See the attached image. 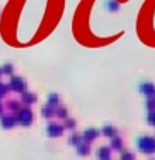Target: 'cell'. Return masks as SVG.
I'll list each match as a JSON object with an SVG mask.
<instances>
[{
  "instance_id": "1",
  "label": "cell",
  "mask_w": 155,
  "mask_h": 160,
  "mask_svg": "<svg viewBox=\"0 0 155 160\" xmlns=\"http://www.w3.org/2000/svg\"><path fill=\"white\" fill-rule=\"evenodd\" d=\"M137 145H138V149H140L143 153H154L155 152V139L154 138L143 136V138L138 139Z\"/></svg>"
},
{
  "instance_id": "2",
  "label": "cell",
  "mask_w": 155,
  "mask_h": 160,
  "mask_svg": "<svg viewBox=\"0 0 155 160\" xmlns=\"http://www.w3.org/2000/svg\"><path fill=\"white\" fill-rule=\"evenodd\" d=\"M16 119H17V122H20L21 125H24V126H30V123L33 122V112L27 108L20 109L17 116H16Z\"/></svg>"
},
{
  "instance_id": "3",
  "label": "cell",
  "mask_w": 155,
  "mask_h": 160,
  "mask_svg": "<svg viewBox=\"0 0 155 160\" xmlns=\"http://www.w3.org/2000/svg\"><path fill=\"white\" fill-rule=\"evenodd\" d=\"M9 85L16 92H26V82H24V79L18 78V77H13V78L10 79Z\"/></svg>"
},
{
  "instance_id": "4",
  "label": "cell",
  "mask_w": 155,
  "mask_h": 160,
  "mask_svg": "<svg viewBox=\"0 0 155 160\" xmlns=\"http://www.w3.org/2000/svg\"><path fill=\"white\" fill-rule=\"evenodd\" d=\"M47 133L51 138H57V136H61L63 133V128L58 123H49L47 128Z\"/></svg>"
},
{
  "instance_id": "5",
  "label": "cell",
  "mask_w": 155,
  "mask_h": 160,
  "mask_svg": "<svg viewBox=\"0 0 155 160\" xmlns=\"http://www.w3.org/2000/svg\"><path fill=\"white\" fill-rule=\"evenodd\" d=\"M140 91L147 97H152L155 95V85L152 82H143L140 85Z\"/></svg>"
},
{
  "instance_id": "6",
  "label": "cell",
  "mask_w": 155,
  "mask_h": 160,
  "mask_svg": "<svg viewBox=\"0 0 155 160\" xmlns=\"http://www.w3.org/2000/svg\"><path fill=\"white\" fill-rule=\"evenodd\" d=\"M97 136H99V132L96 129H86L85 133L82 135V139L86 143H89V142H92V140H95Z\"/></svg>"
},
{
  "instance_id": "7",
  "label": "cell",
  "mask_w": 155,
  "mask_h": 160,
  "mask_svg": "<svg viewBox=\"0 0 155 160\" xmlns=\"http://www.w3.org/2000/svg\"><path fill=\"white\" fill-rule=\"evenodd\" d=\"M16 122H17V119L14 118L13 115H7V116H3L2 118V126L3 128H13L16 125Z\"/></svg>"
},
{
  "instance_id": "8",
  "label": "cell",
  "mask_w": 155,
  "mask_h": 160,
  "mask_svg": "<svg viewBox=\"0 0 155 160\" xmlns=\"http://www.w3.org/2000/svg\"><path fill=\"white\" fill-rule=\"evenodd\" d=\"M111 150L109 148H100L97 150V159L99 160H110Z\"/></svg>"
},
{
  "instance_id": "9",
  "label": "cell",
  "mask_w": 155,
  "mask_h": 160,
  "mask_svg": "<svg viewBox=\"0 0 155 160\" xmlns=\"http://www.w3.org/2000/svg\"><path fill=\"white\" fill-rule=\"evenodd\" d=\"M21 101H23V103H26V105H31V103H34L37 101V97L34 94H30V92H24Z\"/></svg>"
},
{
  "instance_id": "10",
  "label": "cell",
  "mask_w": 155,
  "mask_h": 160,
  "mask_svg": "<svg viewBox=\"0 0 155 160\" xmlns=\"http://www.w3.org/2000/svg\"><path fill=\"white\" fill-rule=\"evenodd\" d=\"M101 133H103L105 136H107V138H116L117 130L114 129L113 126H110V125H106V126L101 129Z\"/></svg>"
},
{
  "instance_id": "11",
  "label": "cell",
  "mask_w": 155,
  "mask_h": 160,
  "mask_svg": "<svg viewBox=\"0 0 155 160\" xmlns=\"http://www.w3.org/2000/svg\"><path fill=\"white\" fill-rule=\"evenodd\" d=\"M90 152V148H89V143H81V145L78 146V153L81 154V156H86V154H89Z\"/></svg>"
},
{
  "instance_id": "12",
  "label": "cell",
  "mask_w": 155,
  "mask_h": 160,
  "mask_svg": "<svg viewBox=\"0 0 155 160\" xmlns=\"http://www.w3.org/2000/svg\"><path fill=\"white\" fill-rule=\"evenodd\" d=\"M48 105L49 106H58L59 105V97L57 94H51L48 97Z\"/></svg>"
},
{
  "instance_id": "13",
  "label": "cell",
  "mask_w": 155,
  "mask_h": 160,
  "mask_svg": "<svg viewBox=\"0 0 155 160\" xmlns=\"http://www.w3.org/2000/svg\"><path fill=\"white\" fill-rule=\"evenodd\" d=\"M111 148L116 149V150H121L123 149V140L120 139L119 136L113 138V140H111Z\"/></svg>"
},
{
  "instance_id": "14",
  "label": "cell",
  "mask_w": 155,
  "mask_h": 160,
  "mask_svg": "<svg viewBox=\"0 0 155 160\" xmlns=\"http://www.w3.org/2000/svg\"><path fill=\"white\" fill-rule=\"evenodd\" d=\"M54 113L58 116V118H65L68 116V111H66V108H62V106H57V109L54 111Z\"/></svg>"
},
{
  "instance_id": "15",
  "label": "cell",
  "mask_w": 155,
  "mask_h": 160,
  "mask_svg": "<svg viewBox=\"0 0 155 160\" xmlns=\"http://www.w3.org/2000/svg\"><path fill=\"white\" fill-rule=\"evenodd\" d=\"M54 111L55 109L52 108V106H44V108H42V116H44V118H51V116L54 115Z\"/></svg>"
},
{
  "instance_id": "16",
  "label": "cell",
  "mask_w": 155,
  "mask_h": 160,
  "mask_svg": "<svg viewBox=\"0 0 155 160\" xmlns=\"http://www.w3.org/2000/svg\"><path fill=\"white\" fill-rule=\"evenodd\" d=\"M69 143L73 146H79L82 143V138L79 135H72L71 136V139H69Z\"/></svg>"
},
{
  "instance_id": "17",
  "label": "cell",
  "mask_w": 155,
  "mask_h": 160,
  "mask_svg": "<svg viewBox=\"0 0 155 160\" xmlns=\"http://www.w3.org/2000/svg\"><path fill=\"white\" fill-rule=\"evenodd\" d=\"M0 71H2V74L10 75V74H13V65H12V64L7 62V64H4V65L2 67V70H0Z\"/></svg>"
},
{
  "instance_id": "18",
  "label": "cell",
  "mask_w": 155,
  "mask_h": 160,
  "mask_svg": "<svg viewBox=\"0 0 155 160\" xmlns=\"http://www.w3.org/2000/svg\"><path fill=\"white\" fill-rule=\"evenodd\" d=\"M107 9L110 12H116V10H119V3L114 0H110V2H107Z\"/></svg>"
},
{
  "instance_id": "19",
  "label": "cell",
  "mask_w": 155,
  "mask_h": 160,
  "mask_svg": "<svg viewBox=\"0 0 155 160\" xmlns=\"http://www.w3.org/2000/svg\"><path fill=\"white\" fill-rule=\"evenodd\" d=\"M121 160H134V154H133L131 152L125 150L121 153Z\"/></svg>"
},
{
  "instance_id": "20",
  "label": "cell",
  "mask_w": 155,
  "mask_h": 160,
  "mask_svg": "<svg viewBox=\"0 0 155 160\" xmlns=\"http://www.w3.org/2000/svg\"><path fill=\"white\" fill-rule=\"evenodd\" d=\"M65 128H68V129H73L75 128V121L72 118H66L65 119Z\"/></svg>"
},
{
  "instance_id": "21",
  "label": "cell",
  "mask_w": 155,
  "mask_h": 160,
  "mask_svg": "<svg viewBox=\"0 0 155 160\" xmlns=\"http://www.w3.org/2000/svg\"><path fill=\"white\" fill-rule=\"evenodd\" d=\"M7 89H9V88H7V85H4V84H2V82H0V98H3L4 95L7 94Z\"/></svg>"
},
{
  "instance_id": "22",
  "label": "cell",
  "mask_w": 155,
  "mask_h": 160,
  "mask_svg": "<svg viewBox=\"0 0 155 160\" xmlns=\"http://www.w3.org/2000/svg\"><path fill=\"white\" fill-rule=\"evenodd\" d=\"M147 119H148V122L151 125H155V111L149 112V113H148V118H147Z\"/></svg>"
},
{
  "instance_id": "23",
  "label": "cell",
  "mask_w": 155,
  "mask_h": 160,
  "mask_svg": "<svg viewBox=\"0 0 155 160\" xmlns=\"http://www.w3.org/2000/svg\"><path fill=\"white\" fill-rule=\"evenodd\" d=\"M147 108H148L149 111H154V109H155V101L154 99H149L148 102H147Z\"/></svg>"
},
{
  "instance_id": "24",
  "label": "cell",
  "mask_w": 155,
  "mask_h": 160,
  "mask_svg": "<svg viewBox=\"0 0 155 160\" xmlns=\"http://www.w3.org/2000/svg\"><path fill=\"white\" fill-rule=\"evenodd\" d=\"M2 112H3V106H2V102H0V115H2Z\"/></svg>"
},
{
  "instance_id": "25",
  "label": "cell",
  "mask_w": 155,
  "mask_h": 160,
  "mask_svg": "<svg viewBox=\"0 0 155 160\" xmlns=\"http://www.w3.org/2000/svg\"><path fill=\"white\" fill-rule=\"evenodd\" d=\"M0 75H2V71H0Z\"/></svg>"
},
{
  "instance_id": "26",
  "label": "cell",
  "mask_w": 155,
  "mask_h": 160,
  "mask_svg": "<svg viewBox=\"0 0 155 160\" xmlns=\"http://www.w3.org/2000/svg\"><path fill=\"white\" fill-rule=\"evenodd\" d=\"M151 160H154V159H151Z\"/></svg>"
}]
</instances>
